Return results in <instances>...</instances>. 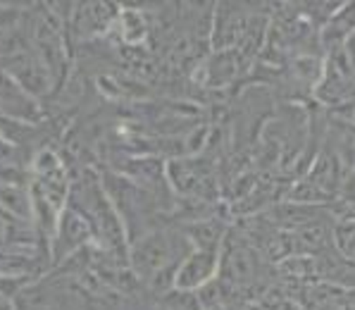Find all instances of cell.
Returning <instances> with one entry per match:
<instances>
[{
    "instance_id": "obj_1",
    "label": "cell",
    "mask_w": 355,
    "mask_h": 310,
    "mask_svg": "<svg viewBox=\"0 0 355 310\" xmlns=\"http://www.w3.org/2000/svg\"><path fill=\"white\" fill-rule=\"evenodd\" d=\"M215 253L212 251H200L193 253L191 258L184 260V265L177 270V286L182 289H193V286H200L210 279V275L215 272Z\"/></svg>"
},
{
    "instance_id": "obj_2",
    "label": "cell",
    "mask_w": 355,
    "mask_h": 310,
    "mask_svg": "<svg viewBox=\"0 0 355 310\" xmlns=\"http://www.w3.org/2000/svg\"><path fill=\"white\" fill-rule=\"evenodd\" d=\"M169 253H172V248H169L167 239L162 234H155V236L146 239L139 246V251H136V265L144 272L160 275V270L165 268V263L169 260Z\"/></svg>"
}]
</instances>
